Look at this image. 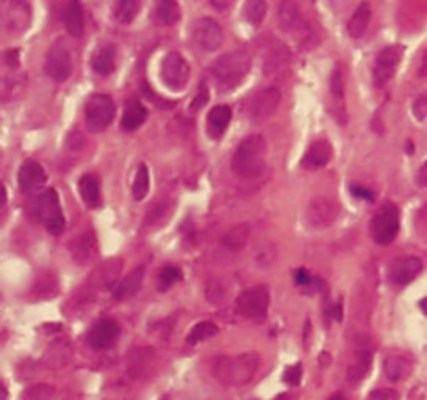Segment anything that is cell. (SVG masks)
Wrapping results in <instances>:
<instances>
[{
	"instance_id": "obj_1",
	"label": "cell",
	"mask_w": 427,
	"mask_h": 400,
	"mask_svg": "<svg viewBox=\"0 0 427 400\" xmlns=\"http://www.w3.org/2000/svg\"><path fill=\"white\" fill-rule=\"evenodd\" d=\"M265 150L267 144L261 136L244 138L232 156V171L244 180L258 178L265 169Z\"/></svg>"
},
{
	"instance_id": "obj_2",
	"label": "cell",
	"mask_w": 427,
	"mask_h": 400,
	"mask_svg": "<svg viewBox=\"0 0 427 400\" xmlns=\"http://www.w3.org/2000/svg\"><path fill=\"white\" fill-rule=\"evenodd\" d=\"M258 371V357L254 353H242L236 357H221L215 363V377L225 386H246Z\"/></svg>"
},
{
	"instance_id": "obj_3",
	"label": "cell",
	"mask_w": 427,
	"mask_h": 400,
	"mask_svg": "<svg viewBox=\"0 0 427 400\" xmlns=\"http://www.w3.org/2000/svg\"><path fill=\"white\" fill-rule=\"evenodd\" d=\"M250 72V59L242 52H225L211 67V75L221 90L238 88Z\"/></svg>"
},
{
	"instance_id": "obj_4",
	"label": "cell",
	"mask_w": 427,
	"mask_h": 400,
	"mask_svg": "<svg viewBox=\"0 0 427 400\" xmlns=\"http://www.w3.org/2000/svg\"><path fill=\"white\" fill-rule=\"evenodd\" d=\"M34 215H36L44 227L52 234V236H61L65 229V215L61 211V202H59V194L55 188L44 190L36 198L34 205Z\"/></svg>"
},
{
	"instance_id": "obj_5",
	"label": "cell",
	"mask_w": 427,
	"mask_h": 400,
	"mask_svg": "<svg viewBox=\"0 0 427 400\" xmlns=\"http://www.w3.org/2000/svg\"><path fill=\"white\" fill-rule=\"evenodd\" d=\"M398 229H400V213H398V207L386 202L382 205L375 215L371 219V236L377 244L386 246L394 242V238L398 236Z\"/></svg>"
},
{
	"instance_id": "obj_6",
	"label": "cell",
	"mask_w": 427,
	"mask_h": 400,
	"mask_svg": "<svg viewBox=\"0 0 427 400\" xmlns=\"http://www.w3.org/2000/svg\"><path fill=\"white\" fill-rule=\"evenodd\" d=\"M269 304H271V294H269V288L263 286V284L244 290L236 300L238 313L242 317H246V319H256V321L267 317Z\"/></svg>"
},
{
	"instance_id": "obj_7",
	"label": "cell",
	"mask_w": 427,
	"mask_h": 400,
	"mask_svg": "<svg viewBox=\"0 0 427 400\" xmlns=\"http://www.w3.org/2000/svg\"><path fill=\"white\" fill-rule=\"evenodd\" d=\"M115 119V103L107 94H94L86 105V127L90 132H103Z\"/></svg>"
},
{
	"instance_id": "obj_8",
	"label": "cell",
	"mask_w": 427,
	"mask_h": 400,
	"mask_svg": "<svg viewBox=\"0 0 427 400\" xmlns=\"http://www.w3.org/2000/svg\"><path fill=\"white\" fill-rule=\"evenodd\" d=\"M340 217V202L327 196H317L307 207V223L313 229H327Z\"/></svg>"
},
{
	"instance_id": "obj_9",
	"label": "cell",
	"mask_w": 427,
	"mask_h": 400,
	"mask_svg": "<svg viewBox=\"0 0 427 400\" xmlns=\"http://www.w3.org/2000/svg\"><path fill=\"white\" fill-rule=\"evenodd\" d=\"M46 73L55 79V81H65L69 79L73 69L72 52L69 46L65 44V40H55L46 52V65H44Z\"/></svg>"
},
{
	"instance_id": "obj_10",
	"label": "cell",
	"mask_w": 427,
	"mask_h": 400,
	"mask_svg": "<svg viewBox=\"0 0 427 400\" xmlns=\"http://www.w3.org/2000/svg\"><path fill=\"white\" fill-rule=\"evenodd\" d=\"M2 23L8 34H23L32 23L28 0H2Z\"/></svg>"
},
{
	"instance_id": "obj_11",
	"label": "cell",
	"mask_w": 427,
	"mask_h": 400,
	"mask_svg": "<svg viewBox=\"0 0 427 400\" xmlns=\"http://www.w3.org/2000/svg\"><path fill=\"white\" fill-rule=\"evenodd\" d=\"M280 101H282V92L280 88L275 86H267L263 90H258L249 103V117L250 121L254 123H261L265 119H269L278 107H280Z\"/></svg>"
},
{
	"instance_id": "obj_12",
	"label": "cell",
	"mask_w": 427,
	"mask_h": 400,
	"mask_svg": "<svg viewBox=\"0 0 427 400\" xmlns=\"http://www.w3.org/2000/svg\"><path fill=\"white\" fill-rule=\"evenodd\" d=\"M161 79L171 90H183L190 81V65L179 52H169L161 63Z\"/></svg>"
},
{
	"instance_id": "obj_13",
	"label": "cell",
	"mask_w": 427,
	"mask_h": 400,
	"mask_svg": "<svg viewBox=\"0 0 427 400\" xmlns=\"http://www.w3.org/2000/svg\"><path fill=\"white\" fill-rule=\"evenodd\" d=\"M192 40L198 48H203L207 52H215L223 44V30L215 19L203 17L192 25Z\"/></svg>"
},
{
	"instance_id": "obj_14",
	"label": "cell",
	"mask_w": 427,
	"mask_h": 400,
	"mask_svg": "<svg viewBox=\"0 0 427 400\" xmlns=\"http://www.w3.org/2000/svg\"><path fill=\"white\" fill-rule=\"evenodd\" d=\"M69 253H72L73 261L81 267L96 263V258L101 256V248H98V240H96L94 232L77 234L69 242Z\"/></svg>"
},
{
	"instance_id": "obj_15",
	"label": "cell",
	"mask_w": 427,
	"mask_h": 400,
	"mask_svg": "<svg viewBox=\"0 0 427 400\" xmlns=\"http://www.w3.org/2000/svg\"><path fill=\"white\" fill-rule=\"evenodd\" d=\"M402 52H404V48L398 44H392V46H386L384 50H380V55L375 59V67H373V77L380 88H384L390 81V77L402 59Z\"/></svg>"
},
{
	"instance_id": "obj_16",
	"label": "cell",
	"mask_w": 427,
	"mask_h": 400,
	"mask_svg": "<svg viewBox=\"0 0 427 400\" xmlns=\"http://www.w3.org/2000/svg\"><path fill=\"white\" fill-rule=\"evenodd\" d=\"M121 267H123L121 258H117V256L107 258L105 263H101V267L96 271H92V275L88 280V286L101 292L115 288L117 282H119V275H121Z\"/></svg>"
},
{
	"instance_id": "obj_17",
	"label": "cell",
	"mask_w": 427,
	"mask_h": 400,
	"mask_svg": "<svg viewBox=\"0 0 427 400\" xmlns=\"http://www.w3.org/2000/svg\"><path fill=\"white\" fill-rule=\"evenodd\" d=\"M423 271V261L419 256H400L392 263L390 280L396 286H406Z\"/></svg>"
},
{
	"instance_id": "obj_18",
	"label": "cell",
	"mask_w": 427,
	"mask_h": 400,
	"mask_svg": "<svg viewBox=\"0 0 427 400\" xmlns=\"http://www.w3.org/2000/svg\"><path fill=\"white\" fill-rule=\"evenodd\" d=\"M17 182H19L21 192H25V194L36 192L46 183V171L38 161H25L17 173Z\"/></svg>"
},
{
	"instance_id": "obj_19",
	"label": "cell",
	"mask_w": 427,
	"mask_h": 400,
	"mask_svg": "<svg viewBox=\"0 0 427 400\" xmlns=\"http://www.w3.org/2000/svg\"><path fill=\"white\" fill-rule=\"evenodd\" d=\"M117 336H119V326L113 319H103V321H98L94 328L90 329L88 342H90V346L94 350H105V348L115 344Z\"/></svg>"
},
{
	"instance_id": "obj_20",
	"label": "cell",
	"mask_w": 427,
	"mask_h": 400,
	"mask_svg": "<svg viewBox=\"0 0 427 400\" xmlns=\"http://www.w3.org/2000/svg\"><path fill=\"white\" fill-rule=\"evenodd\" d=\"M413 373V361L406 355H388L384 359V375L390 382H402Z\"/></svg>"
},
{
	"instance_id": "obj_21",
	"label": "cell",
	"mask_w": 427,
	"mask_h": 400,
	"mask_svg": "<svg viewBox=\"0 0 427 400\" xmlns=\"http://www.w3.org/2000/svg\"><path fill=\"white\" fill-rule=\"evenodd\" d=\"M331 154H334V148L327 140H315L313 144L309 146L304 159H302V165L304 167H311V169H319V167H325L329 161H331Z\"/></svg>"
},
{
	"instance_id": "obj_22",
	"label": "cell",
	"mask_w": 427,
	"mask_h": 400,
	"mask_svg": "<svg viewBox=\"0 0 427 400\" xmlns=\"http://www.w3.org/2000/svg\"><path fill=\"white\" fill-rule=\"evenodd\" d=\"M278 21L282 32H294L300 25V0H280Z\"/></svg>"
},
{
	"instance_id": "obj_23",
	"label": "cell",
	"mask_w": 427,
	"mask_h": 400,
	"mask_svg": "<svg viewBox=\"0 0 427 400\" xmlns=\"http://www.w3.org/2000/svg\"><path fill=\"white\" fill-rule=\"evenodd\" d=\"M290 59H292V55H290L287 46L280 44V42L271 44V48H269V52H267V57L263 61V73L273 75V73L282 72L284 67L290 65Z\"/></svg>"
},
{
	"instance_id": "obj_24",
	"label": "cell",
	"mask_w": 427,
	"mask_h": 400,
	"mask_svg": "<svg viewBox=\"0 0 427 400\" xmlns=\"http://www.w3.org/2000/svg\"><path fill=\"white\" fill-rule=\"evenodd\" d=\"M63 23L67 28V34L72 38L84 36V8L79 0H69L63 11Z\"/></svg>"
},
{
	"instance_id": "obj_25",
	"label": "cell",
	"mask_w": 427,
	"mask_h": 400,
	"mask_svg": "<svg viewBox=\"0 0 427 400\" xmlns=\"http://www.w3.org/2000/svg\"><path fill=\"white\" fill-rule=\"evenodd\" d=\"M142 280H144V267L134 269L130 275H125L123 280L117 282V286L113 288V298H115V300H125V298L138 294L140 286H142Z\"/></svg>"
},
{
	"instance_id": "obj_26",
	"label": "cell",
	"mask_w": 427,
	"mask_h": 400,
	"mask_svg": "<svg viewBox=\"0 0 427 400\" xmlns=\"http://www.w3.org/2000/svg\"><path fill=\"white\" fill-rule=\"evenodd\" d=\"M229 121H232V109L229 107L219 105V107L211 109L209 117H207V132H209V136L211 138H219L227 130Z\"/></svg>"
},
{
	"instance_id": "obj_27",
	"label": "cell",
	"mask_w": 427,
	"mask_h": 400,
	"mask_svg": "<svg viewBox=\"0 0 427 400\" xmlns=\"http://www.w3.org/2000/svg\"><path fill=\"white\" fill-rule=\"evenodd\" d=\"M148 113H146V107L138 101H127L125 103V109H123V117H121V127L132 132V130H138L146 121Z\"/></svg>"
},
{
	"instance_id": "obj_28",
	"label": "cell",
	"mask_w": 427,
	"mask_h": 400,
	"mask_svg": "<svg viewBox=\"0 0 427 400\" xmlns=\"http://www.w3.org/2000/svg\"><path fill=\"white\" fill-rule=\"evenodd\" d=\"M369 21H371V6H369L367 2H360V4L356 6L355 13H353L348 25H346L348 36L355 38V40L363 36V34L367 32V28H369Z\"/></svg>"
},
{
	"instance_id": "obj_29",
	"label": "cell",
	"mask_w": 427,
	"mask_h": 400,
	"mask_svg": "<svg viewBox=\"0 0 427 400\" xmlns=\"http://www.w3.org/2000/svg\"><path fill=\"white\" fill-rule=\"evenodd\" d=\"M249 238H250L249 223H238V225H234V227L223 236V246L229 248V251H234V253H238V251H242V248L249 244Z\"/></svg>"
},
{
	"instance_id": "obj_30",
	"label": "cell",
	"mask_w": 427,
	"mask_h": 400,
	"mask_svg": "<svg viewBox=\"0 0 427 400\" xmlns=\"http://www.w3.org/2000/svg\"><path fill=\"white\" fill-rule=\"evenodd\" d=\"M79 196L90 209H96L101 205V183L94 176H84L79 180Z\"/></svg>"
},
{
	"instance_id": "obj_31",
	"label": "cell",
	"mask_w": 427,
	"mask_h": 400,
	"mask_svg": "<svg viewBox=\"0 0 427 400\" xmlns=\"http://www.w3.org/2000/svg\"><path fill=\"white\" fill-rule=\"evenodd\" d=\"M179 4L176 0H156L154 17L161 25H176L179 21Z\"/></svg>"
},
{
	"instance_id": "obj_32",
	"label": "cell",
	"mask_w": 427,
	"mask_h": 400,
	"mask_svg": "<svg viewBox=\"0 0 427 400\" xmlns=\"http://www.w3.org/2000/svg\"><path fill=\"white\" fill-rule=\"evenodd\" d=\"M115 46H101L92 57V69L98 75H108L115 69Z\"/></svg>"
},
{
	"instance_id": "obj_33",
	"label": "cell",
	"mask_w": 427,
	"mask_h": 400,
	"mask_svg": "<svg viewBox=\"0 0 427 400\" xmlns=\"http://www.w3.org/2000/svg\"><path fill=\"white\" fill-rule=\"evenodd\" d=\"M140 13V0H117L115 4V19L123 25L132 23Z\"/></svg>"
},
{
	"instance_id": "obj_34",
	"label": "cell",
	"mask_w": 427,
	"mask_h": 400,
	"mask_svg": "<svg viewBox=\"0 0 427 400\" xmlns=\"http://www.w3.org/2000/svg\"><path fill=\"white\" fill-rule=\"evenodd\" d=\"M329 92H331V98L336 101V107L342 110V115L346 117V107H344V75H342L340 67H334V72H331Z\"/></svg>"
},
{
	"instance_id": "obj_35",
	"label": "cell",
	"mask_w": 427,
	"mask_h": 400,
	"mask_svg": "<svg viewBox=\"0 0 427 400\" xmlns=\"http://www.w3.org/2000/svg\"><path fill=\"white\" fill-rule=\"evenodd\" d=\"M171 213H173V202L171 200L156 202L146 215V225L148 227H159V225H163L167 219L171 217Z\"/></svg>"
},
{
	"instance_id": "obj_36",
	"label": "cell",
	"mask_w": 427,
	"mask_h": 400,
	"mask_svg": "<svg viewBox=\"0 0 427 400\" xmlns=\"http://www.w3.org/2000/svg\"><path fill=\"white\" fill-rule=\"evenodd\" d=\"M265 15H267V0H246V4H244V17H246V21H249L250 25L258 28L263 23Z\"/></svg>"
},
{
	"instance_id": "obj_37",
	"label": "cell",
	"mask_w": 427,
	"mask_h": 400,
	"mask_svg": "<svg viewBox=\"0 0 427 400\" xmlns=\"http://www.w3.org/2000/svg\"><path fill=\"white\" fill-rule=\"evenodd\" d=\"M217 331H219V329H217V326H215L213 321H200V324H196L194 328L190 329V333H188V344L205 342V340L213 338Z\"/></svg>"
},
{
	"instance_id": "obj_38",
	"label": "cell",
	"mask_w": 427,
	"mask_h": 400,
	"mask_svg": "<svg viewBox=\"0 0 427 400\" xmlns=\"http://www.w3.org/2000/svg\"><path fill=\"white\" fill-rule=\"evenodd\" d=\"M150 190V176H148V167L140 165L138 171H136V178H134V188H132V194L136 200H144L146 194Z\"/></svg>"
},
{
	"instance_id": "obj_39",
	"label": "cell",
	"mask_w": 427,
	"mask_h": 400,
	"mask_svg": "<svg viewBox=\"0 0 427 400\" xmlns=\"http://www.w3.org/2000/svg\"><path fill=\"white\" fill-rule=\"evenodd\" d=\"M55 396V388L48 384H34L30 388H25L21 400H50Z\"/></svg>"
},
{
	"instance_id": "obj_40",
	"label": "cell",
	"mask_w": 427,
	"mask_h": 400,
	"mask_svg": "<svg viewBox=\"0 0 427 400\" xmlns=\"http://www.w3.org/2000/svg\"><path fill=\"white\" fill-rule=\"evenodd\" d=\"M205 296H207V300L213 302V304L223 302V300H225V288H223V284H221L219 280H209L207 286H205Z\"/></svg>"
},
{
	"instance_id": "obj_41",
	"label": "cell",
	"mask_w": 427,
	"mask_h": 400,
	"mask_svg": "<svg viewBox=\"0 0 427 400\" xmlns=\"http://www.w3.org/2000/svg\"><path fill=\"white\" fill-rule=\"evenodd\" d=\"M179 269L178 267H165V269H161V273H159V284H161V290H167L171 284H176L179 280Z\"/></svg>"
},
{
	"instance_id": "obj_42",
	"label": "cell",
	"mask_w": 427,
	"mask_h": 400,
	"mask_svg": "<svg viewBox=\"0 0 427 400\" xmlns=\"http://www.w3.org/2000/svg\"><path fill=\"white\" fill-rule=\"evenodd\" d=\"M413 115L417 121L421 123H427V90L421 92L415 101H413Z\"/></svg>"
},
{
	"instance_id": "obj_43",
	"label": "cell",
	"mask_w": 427,
	"mask_h": 400,
	"mask_svg": "<svg viewBox=\"0 0 427 400\" xmlns=\"http://www.w3.org/2000/svg\"><path fill=\"white\" fill-rule=\"evenodd\" d=\"M302 379V365H290L284 371V382L290 386H298Z\"/></svg>"
},
{
	"instance_id": "obj_44",
	"label": "cell",
	"mask_w": 427,
	"mask_h": 400,
	"mask_svg": "<svg viewBox=\"0 0 427 400\" xmlns=\"http://www.w3.org/2000/svg\"><path fill=\"white\" fill-rule=\"evenodd\" d=\"M275 255H278V248H275V246H273L271 251H265V246H263V248H258V251H256L254 261H256L258 265L267 267V265H271V263L275 261Z\"/></svg>"
},
{
	"instance_id": "obj_45",
	"label": "cell",
	"mask_w": 427,
	"mask_h": 400,
	"mask_svg": "<svg viewBox=\"0 0 427 400\" xmlns=\"http://www.w3.org/2000/svg\"><path fill=\"white\" fill-rule=\"evenodd\" d=\"M207 103H209V88H207V86H203V88H200V92L194 96V101H192V105H190V110H192V113H196V110L203 109Z\"/></svg>"
},
{
	"instance_id": "obj_46",
	"label": "cell",
	"mask_w": 427,
	"mask_h": 400,
	"mask_svg": "<svg viewBox=\"0 0 427 400\" xmlns=\"http://www.w3.org/2000/svg\"><path fill=\"white\" fill-rule=\"evenodd\" d=\"M367 400H400V394L390 388H380V390H373Z\"/></svg>"
},
{
	"instance_id": "obj_47",
	"label": "cell",
	"mask_w": 427,
	"mask_h": 400,
	"mask_svg": "<svg viewBox=\"0 0 427 400\" xmlns=\"http://www.w3.org/2000/svg\"><path fill=\"white\" fill-rule=\"evenodd\" d=\"M294 280H296V284H298V286H302V288H307V286H311V284H313V278H311V273H309L307 269H296Z\"/></svg>"
},
{
	"instance_id": "obj_48",
	"label": "cell",
	"mask_w": 427,
	"mask_h": 400,
	"mask_svg": "<svg viewBox=\"0 0 427 400\" xmlns=\"http://www.w3.org/2000/svg\"><path fill=\"white\" fill-rule=\"evenodd\" d=\"M351 192L358 196V198H363V200H373L375 196H373V192H369L367 188H363V185H353L351 188Z\"/></svg>"
},
{
	"instance_id": "obj_49",
	"label": "cell",
	"mask_w": 427,
	"mask_h": 400,
	"mask_svg": "<svg viewBox=\"0 0 427 400\" xmlns=\"http://www.w3.org/2000/svg\"><path fill=\"white\" fill-rule=\"evenodd\" d=\"M209 2H211V6H213L215 11H219V13H227L232 8V4H234V0H209Z\"/></svg>"
},
{
	"instance_id": "obj_50",
	"label": "cell",
	"mask_w": 427,
	"mask_h": 400,
	"mask_svg": "<svg viewBox=\"0 0 427 400\" xmlns=\"http://www.w3.org/2000/svg\"><path fill=\"white\" fill-rule=\"evenodd\" d=\"M415 182L419 188H427V161L419 167V171H417V178H415Z\"/></svg>"
},
{
	"instance_id": "obj_51",
	"label": "cell",
	"mask_w": 427,
	"mask_h": 400,
	"mask_svg": "<svg viewBox=\"0 0 427 400\" xmlns=\"http://www.w3.org/2000/svg\"><path fill=\"white\" fill-rule=\"evenodd\" d=\"M6 65L17 69V65H19V50H8L6 52Z\"/></svg>"
},
{
	"instance_id": "obj_52",
	"label": "cell",
	"mask_w": 427,
	"mask_h": 400,
	"mask_svg": "<svg viewBox=\"0 0 427 400\" xmlns=\"http://www.w3.org/2000/svg\"><path fill=\"white\" fill-rule=\"evenodd\" d=\"M419 77H427V50L423 52V57H421V63H419Z\"/></svg>"
},
{
	"instance_id": "obj_53",
	"label": "cell",
	"mask_w": 427,
	"mask_h": 400,
	"mask_svg": "<svg viewBox=\"0 0 427 400\" xmlns=\"http://www.w3.org/2000/svg\"><path fill=\"white\" fill-rule=\"evenodd\" d=\"M334 319H336V321H342V302H338V304L334 307Z\"/></svg>"
},
{
	"instance_id": "obj_54",
	"label": "cell",
	"mask_w": 427,
	"mask_h": 400,
	"mask_svg": "<svg viewBox=\"0 0 427 400\" xmlns=\"http://www.w3.org/2000/svg\"><path fill=\"white\" fill-rule=\"evenodd\" d=\"M419 307H421V311H423V313L427 315V296L423 298V300H421V302H419Z\"/></svg>"
},
{
	"instance_id": "obj_55",
	"label": "cell",
	"mask_w": 427,
	"mask_h": 400,
	"mask_svg": "<svg viewBox=\"0 0 427 400\" xmlns=\"http://www.w3.org/2000/svg\"><path fill=\"white\" fill-rule=\"evenodd\" d=\"M327 400H346V399H344L342 394H334V396H329V399H327Z\"/></svg>"
},
{
	"instance_id": "obj_56",
	"label": "cell",
	"mask_w": 427,
	"mask_h": 400,
	"mask_svg": "<svg viewBox=\"0 0 427 400\" xmlns=\"http://www.w3.org/2000/svg\"><path fill=\"white\" fill-rule=\"evenodd\" d=\"M275 400H287V396H285V394H282V396H278Z\"/></svg>"
}]
</instances>
